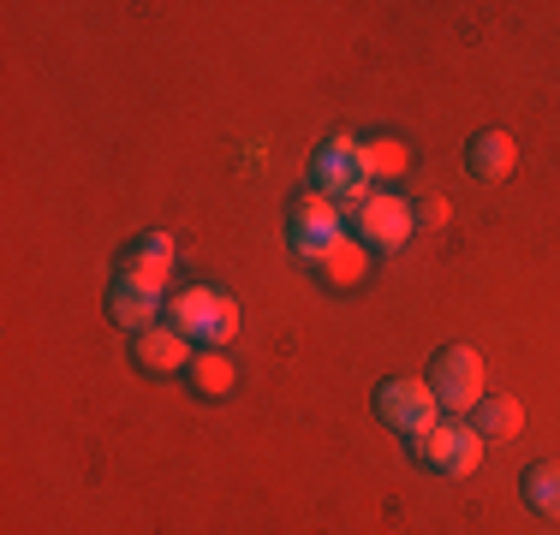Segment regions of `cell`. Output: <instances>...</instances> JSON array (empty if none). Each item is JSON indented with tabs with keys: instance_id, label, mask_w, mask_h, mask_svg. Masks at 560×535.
Instances as JSON below:
<instances>
[{
	"instance_id": "6da1fadb",
	"label": "cell",
	"mask_w": 560,
	"mask_h": 535,
	"mask_svg": "<svg viewBox=\"0 0 560 535\" xmlns=\"http://www.w3.org/2000/svg\"><path fill=\"white\" fill-rule=\"evenodd\" d=\"M311 191H323L340 214L370 203V167H364V143L352 131H335V138L316 143L311 155Z\"/></svg>"
},
{
	"instance_id": "7a4b0ae2",
	"label": "cell",
	"mask_w": 560,
	"mask_h": 535,
	"mask_svg": "<svg viewBox=\"0 0 560 535\" xmlns=\"http://www.w3.org/2000/svg\"><path fill=\"white\" fill-rule=\"evenodd\" d=\"M167 328H179L191 345H209V352H226L238 340V304L233 292L221 286H185L179 298H167Z\"/></svg>"
},
{
	"instance_id": "3957f363",
	"label": "cell",
	"mask_w": 560,
	"mask_h": 535,
	"mask_svg": "<svg viewBox=\"0 0 560 535\" xmlns=\"http://www.w3.org/2000/svg\"><path fill=\"white\" fill-rule=\"evenodd\" d=\"M370 405H376L382 428L406 435V447H411V440H423L435 423H442V405H435L430 381H418V374H388V381L370 393Z\"/></svg>"
},
{
	"instance_id": "277c9868",
	"label": "cell",
	"mask_w": 560,
	"mask_h": 535,
	"mask_svg": "<svg viewBox=\"0 0 560 535\" xmlns=\"http://www.w3.org/2000/svg\"><path fill=\"white\" fill-rule=\"evenodd\" d=\"M430 393L435 405L447 411V417H471L477 405H483V357L471 352V345H442V352L430 357Z\"/></svg>"
},
{
	"instance_id": "5b68a950",
	"label": "cell",
	"mask_w": 560,
	"mask_h": 535,
	"mask_svg": "<svg viewBox=\"0 0 560 535\" xmlns=\"http://www.w3.org/2000/svg\"><path fill=\"white\" fill-rule=\"evenodd\" d=\"M411 459L423 464V471L435 476H471L477 464H483V435H477L471 423H435L423 440H411Z\"/></svg>"
},
{
	"instance_id": "8992f818",
	"label": "cell",
	"mask_w": 560,
	"mask_h": 535,
	"mask_svg": "<svg viewBox=\"0 0 560 535\" xmlns=\"http://www.w3.org/2000/svg\"><path fill=\"white\" fill-rule=\"evenodd\" d=\"M346 226H352V238L364 250H376V257H388V250H399L411 238V197H394V191H370L364 209L346 214Z\"/></svg>"
},
{
	"instance_id": "52a82bcc",
	"label": "cell",
	"mask_w": 560,
	"mask_h": 535,
	"mask_svg": "<svg viewBox=\"0 0 560 535\" xmlns=\"http://www.w3.org/2000/svg\"><path fill=\"white\" fill-rule=\"evenodd\" d=\"M335 238H346V214L328 203L323 191H299L292 197V209H287V245L299 250L304 262H316Z\"/></svg>"
},
{
	"instance_id": "ba28073f",
	"label": "cell",
	"mask_w": 560,
	"mask_h": 535,
	"mask_svg": "<svg viewBox=\"0 0 560 535\" xmlns=\"http://www.w3.org/2000/svg\"><path fill=\"white\" fill-rule=\"evenodd\" d=\"M131 357H138V369H143V374H185V364L197 357V345L185 340L179 328L155 321V328L131 333Z\"/></svg>"
},
{
	"instance_id": "9c48e42d",
	"label": "cell",
	"mask_w": 560,
	"mask_h": 535,
	"mask_svg": "<svg viewBox=\"0 0 560 535\" xmlns=\"http://www.w3.org/2000/svg\"><path fill=\"white\" fill-rule=\"evenodd\" d=\"M162 316H167V298H162V292L143 286V280L114 274V286H108V321H114V328L143 333V328H155Z\"/></svg>"
},
{
	"instance_id": "30bf717a",
	"label": "cell",
	"mask_w": 560,
	"mask_h": 535,
	"mask_svg": "<svg viewBox=\"0 0 560 535\" xmlns=\"http://www.w3.org/2000/svg\"><path fill=\"white\" fill-rule=\"evenodd\" d=\"M114 274L143 280V286L167 292V274H173V238H167V233H138L126 250H119V268H114Z\"/></svg>"
},
{
	"instance_id": "8fae6325",
	"label": "cell",
	"mask_w": 560,
	"mask_h": 535,
	"mask_svg": "<svg viewBox=\"0 0 560 535\" xmlns=\"http://www.w3.org/2000/svg\"><path fill=\"white\" fill-rule=\"evenodd\" d=\"M513 167H518V143H513V131H477V138L465 143V173H471L477 185H501V179H513Z\"/></svg>"
},
{
	"instance_id": "7c38bea8",
	"label": "cell",
	"mask_w": 560,
	"mask_h": 535,
	"mask_svg": "<svg viewBox=\"0 0 560 535\" xmlns=\"http://www.w3.org/2000/svg\"><path fill=\"white\" fill-rule=\"evenodd\" d=\"M518 500H525L537 518L560 524V459H537V464H525V476H518Z\"/></svg>"
},
{
	"instance_id": "4fadbf2b",
	"label": "cell",
	"mask_w": 560,
	"mask_h": 535,
	"mask_svg": "<svg viewBox=\"0 0 560 535\" xmlns=\"http://www.w3.org/2000/svg\"><path fill=\"white\" fill-rule=\"evenodd\" d=\"M233 364H226V352H209V345H197V357L185 364V387H191L197 399H209V405H221L226 393H233Z\"/></svg>"
},
{
	"instance_id": "5bb4252c",
	"label": "cell",
	"mask_w": 560,
	"mask_h": 535,
	"mask_svg": "<svg viewBox=\"0 0 560 535\" xmlns=\"http://www.w3.org/2000/svg\"><path fill=\"white\" fill-rule=\"evenodd\" d=\"M471 428L483 440H513L518 428H525V405H518L513 393H483V405L471 411Z\"/></svg>"
},
{
	"instance_id": "9a60e30c",
	"label": "cell",
	"mask_w": 560,
	"mask_h": 535,
	"mask_svg": "<svg viewBox=\"0 0 560 535\" xmlns=\"http://www.w3.org/2000/svg\"><path fill=\"white\" fill-rule=\"evenodd\" d=\"M364 262H370V250L358 245L352 233H346V238H335V245H328V250H323V257H316L311 268L328 280V286H352V280L364 274Z\"/></svg>"
},
{
	"instance_id": "2e32d148",
	"label": "cell",
	"mask_w": 560,
	"mask_h": 535,
	"mask_svg": "<svg viewBox=\"0 0 560 535\" xmlns=\"http://www.w3.org/2000/svg\"><path fill=\"white\" fill-rule=\"evenodd\" d=\"M364 167H370V179H394V173H406V143L399 138H370L364 143Z\"/></svg>"
},
{
	"instance_id": "e0dca14e",
	"label": "cell",
	"mask_w": 560,
	"mask_h": 535,
	"mask_svg": "<svg viewBox=\"0 0 560 535\" xmlns=\"http://www.w3.org/2000/svg\"><path fill=\"white\" fill-rule=\"evenodd\" d=\"M411 221H423V226H442V221H447V197H442V191H423L418 203H411Z\"/></svg>"
}]
</instances>
